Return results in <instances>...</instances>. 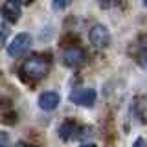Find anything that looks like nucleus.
I'll list each match as a JSON object with an SVG mask.
<instances>
[{
	"label": "nucleus",
	"mask_w": 147,
	"mask_h": 147,
	"mask_svg": "<svg viewBox=\"0 0 147 147\" xmlns=\"http://www.w3.org/2000/svg\"><path fill=\"white\" fill-rule=\"evenodd\" d=\"M48 68H50V64L44 57L33 55V57H28L26 61L22 63L20 74H22V77H26V79H30V81H39L48 74Z\"/></svg>",
	"instance_id": "1"
},
{
	"label": "nucleus",
	"mask_w": 147,
	"mask_h": 147,
	"mask_svg": "<svg viewBox=\"0 0 147 147\" xmlns=\"http://www.w3.org/2000/svg\"><path fill=\"white\" fill-rule=\"evenodd\" d=\"M61 63L64 66H70V68H79L86 63V53H85V50L77 48V46L66 48L61 53Z\"/></svg>",
	"instance_id": "2"
},
{
	"label": "nucleus",
	"mask_w": 147,
	"mask_h": 147,
	"mask_svg": "<svg viewBox=\"0 0 147 147\" xmlns=\"http://www.w3.org/2000/svg\"><path fill=\"white\" fill-rule=\"evenodd\" d=\"M30 46H31V35L18 33L15 39H13V42L7 46V53L11 55V57H20V55H24L28 50H30Z\"/></svg>",
	"instance_id": "3"
},
{
	"label": "nucleus",
	"mask_w": 147,
	"mask_h": 147,
	"mask_svg": "<svg viewBox=\"0 0 147 147\" xmlns=\"http://www.w3.org/2000/svg\"><path fill=\"white\" fill-rule=\"evenodd\" d=\"M70 101L76 105L90 107L96 101V90L94 88H74L70 92Z\"/></svg>",
	"instance_id": "4"
},
{
	"label": "nucleus",
	"mask_w": 147,
	"mask_h": 147,
	"mask_svg": "<svg viewBox=\"0 0 147 147\" xmlns=\"http://www.w3.org/2000/svg\"><path fill=\"white\" fill-rule=\"evenodd\" d=\"M90 42L96 46V48H105V46H109L110 42V35L107 31V28L101 26V24H96L94 28L90 30Z\"/></svg>",
	"instance_id": "5"
},
{
	"label": "nucleus",
	"mask_w": 147,
	"mask_h": 147,
	"mask_svg": "<svg viewBox=\"0 0 147 147\" xmlns=\"http://www.w3.org/2000/svg\"><path fill=\"white\" fill-rule=\"evenodd\" d=\"M59 138L63 140H74V138H79V125L72 119H66L61 127H59Z\"/></svg>",
	"instance_id": "6"
},
{
	"label": "nucleus",
	"mask_w": 147,
	"mask_h": 147,
	"mask_svg": "<svg viewBox=\"0 0 147 147\" xmlns=\"http://www.w3.org/2000/svg\"><path fill=\"white\" fill-rule=\"evenodd\" d=\"M59 101L61 99H59V96L55 92H42L39 96V107L42 110H53V109H57Z\"/></svg>",
	"instance_id": "7"
},
{
	"label": "nucleus",
	"mask_w": 147,
	"mask_h": 147,
	"mask_svg": "<svg viewBox=\"0 0 147 147\" xmlns=\"http://www.w3.org/2000/svg\"><path fill=\"white\" fill-rule=\"evenodd\" d=\"M2 13L9 22H18V18H20V6H18L17 0H7L2 7Z\"/></svg>",
	"instance_id": "8"
},
{
	"label": "nucleus",
	"mask_w": 147,
	"mask_h": 147,
	"mask_svg": "<svg viewBox=\"0 0 147 147\" xmlns=\"http://www.w3.org/2000/svg\"><path fill=\"white\" fill-rule=\"evenodd\" d=\"M74 0H53V9H57V11H63V9H66Z\"/></svg>",
	"instance_id": "9"
},
{
	"label": "nucleus",
	"mask_w": 147,
	"mask_h": 147,
	"mask_svg": "<svg viewBox=\"0 0 147 147\" xmlns=\"http://www.w3.org/2000/svg\"><path fill=\"white\" fill-rule=\"evenodd\" d=\"M7 35H9L7 26L4 24V22H0V46H4V42H6V39H7Z\"/></svg>",
	"instance_id": "10"
},
{
	"label": "nucleus",
	"mask_w": 147,
	"mask_h": 147,
	"mask_svg": "<svg viewBox=\"0 0 147 147\" xmlns=\"http://www.w3.org/2000/svg\"><path fill=\"white\" fill-rule=\"evenodd\" d=\"M98 2H99L101 7H114V6H118L121 0H98Z\"/></svg>",
	"instance_id": "11"
},
{
	"label": "nucleus",
	"mask_w": 147,
	"mask_h": 147,
	"mask_svg": "<svg viewBox=\"0 0 147 147\" xmlns=\"http://www.w3.org/2000/svg\"><path fill=\"white\" fill-rule=\"evenodd\" d=\"M132 147H147V142L144 140V138H138V140L134 142V145Z\"/></svg>",
	"instance_id": "12"
},
{
	"label": "nucleus",
	"mask_w": 147,
	"mask_h": 147,
	"mask_svg": "<svg viewBox=\"0 0 147 147\" xmlns=\"http://www.w3.org/2000/svg\"><path fill=\"white\" fill-rule=\"evenodd\" d=\"M17 2H18V4H20V2H22V4H30L31 0H17Z\"/></svg>",
	"instance_id": "13"
},
{
	"label": "nucleus",
	"mask_w": 147,
	"mask_h": 147,
	"mask_svg": "<svg viewBox=\"0 0 147 147\" xmlns=\"http://www.w3.org/2000/svg\"><path fill=\"white\" fill-rule=\"evenodd\" d=\"M15 147H31V145H26V144H17Z\"/></svg>",
	"instance_id": "14"
},
{
	"label": "nucleus",
	"mask_w": 147,
	"mask_h": 147,
	"mask_svg": "<svg viewBox=\"0 0 147 147\" xmlns=\"http://www.w3.org/2000/svg\"><path fill=\"white\" fill-rule=\"evenodd\" d=\"M81 147H96L94 144H85V145H81Z\"/></svg>",
	"instance_id": "15"
},
{
	"label": "nucleus",
	"mask_w": 147,
	"mask_h": 147,
	"mask_svg": "<svg viewBox=\"0 0 147 147\" xmlns=\"http://www.w3.org/2000/svg\"><path fill=\"white\" fill-rule=\"evenodd\" d=\"M144 4H145V7H147V0H144Z\"/></svg>",
	"instance_id": "16"
}]
</instances>
